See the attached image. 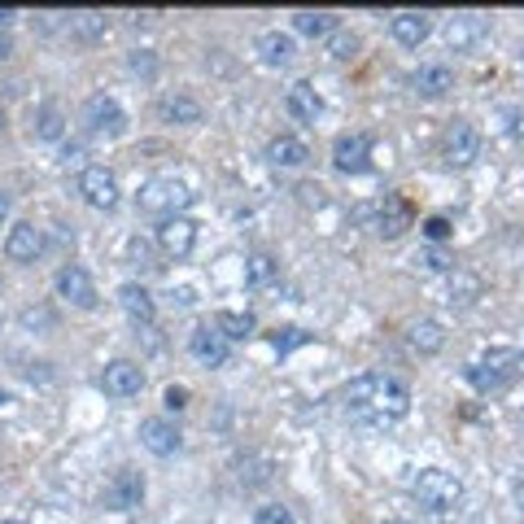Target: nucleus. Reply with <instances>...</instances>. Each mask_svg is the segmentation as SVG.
I'll return each mask as SVG.
<instances>
[{
  "label": "nucleus",
  "mask_w": 524,
  "mask_h": 524,
  "mask_svg": "<svg viewBox=\"0 0 524 524\" xmlns=\"http://www.w3.org/2000/svg\"><path fill=\"white\" fill-rule=\"evenodd\" d=\"M411 490H415V498H420V507L437 511V516H446V511H455L463 503V481L446 468H420Z\"/></svg>",
  "instance_id": "f03ea898"
},
{
  "label": "nucleus",
  "mask_w": 524,
  "mask_h": 524,
  "mask_svg": "<svg viewBox=\"0 0 524 524\" xmlns=\"http://www.w3.org/2000/svg\"><path fill=\"white\" fill-rule=\"evenodd\" d=\"M258 53H262V62L267 66H289L297 44H293V35H284V31H262L258 35Z\"/></svg>",
  "instance_id": "b1692460"
},
{
  "label": "nucleus",
  "mask_w": 524,
  "mask_h": 524,
  "mask_svg": "<svg viewBox=\"0 0 524 524\" xmlns=\"http://www.w3.org/2000/svg\"><path fill=\"white\" fill-rule=\"evenodd\" d=\"M153 66H158V62H153L149 49H136V53H131V70H136V75H153Z\"/></svg>",
  "instance_id": "72a5a7b5"
},
{
  "label": "nucleus",
  "mask_w": 524,
  "mask_h": 524,
  "mask_svg": "<svg viewBox=\"0 0 524 524\" xmlns=\"http://www.w3.org/2000/svg\"><path fill=\"white\" fill-rule=\"evenodd\" d=\"M35 136L40 140H62L66 136V118H62L57 105H44V110L35 114Z\"/></svg>",
  "instance_id": "c85d7f7f"
},
{
  "label": "nucleus",
  "mask_w": 524,
  "mask_h": 524,
  "mask_svg": "<svg viewBox=\"0 0 524 524\" xmlns=\"http://www.w3.org/2000/svg\"><path fill=\"white\" fill-rule=\"evenodd\" d=\"M70 27H75L79 40H97V35H105V18L101 14H75Z\"/></svg>",
  "instance_id": "c756f323"
},
{
  "label": "nucleus",
  "mask_w": 524,
  "mask_h": 524,
  "mask_svg": "<svg viewBox=\"0 0 524 524\" xmlns=\"http://www.w3.org/2000/svg\"><path fill=\"white\" fill-rule=\"evenodd\" d=\"M520 62H524V49H520Z\"/></svg>",
  "instance_id": "37998d69"
},
{
  "label": "nucleus",
  "mask_w": 524,
  "mask_h": 524,
  "mask_svg": "<svg viewBox=\"0 0 524 524\" xmlns=\"http://www.w3.org/2000/svg\"><path fill=\"white\" fill-rule=\"evenodd\" d=\"M145 503V476L136 468H118L110 476V485H105V507L110 511H136Z\"/></svg>",
  "instance_id": "6e6552de"
},
{
  "label": "nucleus",
  "mask_w": 524,
  "mask_h": 524,
  "mask_svg": "<svg viewBox=\"0 0 524 524\" xmlns=\"http://www.w3.org/2000/svg\"><path fill=\"white\" fill-rule=\"evenodd\" d=\"M5 219H9V193L0 188V223H5Z\"/></svg>",
  "instance_id": "58836bf2"
},
{
  "label": "nucleus",
  "mask_w": 524,
  "mask_h": 524,
  "mask_svg": "<svg viewBox=\"0 0 524 524\" xmlns=\"http://www.w3.org/2000/svg\"><path fill=\"white\" fill-rule=\"evenodd\" d=\"M354 49H359V40H354V35H332V57H337V62H350L354 57Z\"/></svg>",
  "instance_id": "2f4dec72"
},
{
  "label": "nucleus",
  "mask_w": 524,
  "mask_h": 524,
  "mask_svg": "<svg viewBox=\"0 0 524 524\" xmlns=\"http://www.w3.org/2000/svg\"><path fill=\"white\" fill-rule=\"evenodd\" d=\"M5 524H18V520H5Z\"/></svg>",
  "instance_id": "c03bdc74"
},
{
  "label": "nucleus",
  "mask_w": 524,
  "mask_h": 524,
  "mask_svg": "<svg viewBox=\"0 0 524 524\" xmlns=\"http://www.w3.org/2000/svg\"><path fill=\"white\" fill-rule=\"evenodd\" d=\"M276 276H280V262L271 254H254L245 262V284H254V289H267Z\"/></svg>",
  "instance_id": "cd10ccee"
},
{
  "label": "nucleus",
  "mask_w": 524,
  "mask_h": 524,
  "mask_svg": "<svg viewBox=\"0 0 524 524\" xmlns=\"http://www.w3.org/2000/svg\"><path fill=\"white\" fill-rule=\"evenodd\" d=\"M442 158H446V166H472L481 158V136H476L468 123H455L442 140Z\"/></svg>",
  "instance_id": "ddd939ff"
},
{
  "label": "nucleus",
  "mask_w": 524,
  "mask_h": 524,
  "mask_svg": "<svg viewBox=\"0 0 524 524\" xmlns=\"http://www.w3.org/2000/svg\"><path fill=\"white\" fill-rule=\"evenodd\" d=\"M140 210L145 214H158V219H171V214H180L188 201H193V188L184 180H175V175H153V180L140 188Z\"/></svg>",
  "instance_id": "20e7f679"
},
{
  "label": "nucleus",
  "mask_w": 524,
  "mask_h": 524,
  "mask_svg": "<svg viewBox=\"0 0 524 524\" xmlns=\"http://www.w3.org/2000/svg\"><path fill=\"white\" fill-rule=\"evenodd\" d=\"M516 372H524V354L520 350H490L468 367V380H472L476 393H498V389L511 385V376Z\"/></svg>",
  "instance_id": "7ed1b4c3"
},
{
  "label": "nucleus",
  "mask_w": 524,
  "mask_h": 524,
  "mask_svg": "<svg viewBox=\"0 0 524 524\" xmlns=\"http://www.w3.org/2000/svg\"><path fill=\"white\" fill-rule=\"evenodd\" d=\"M507 131L511 136H524V110H507Z\"/></svg>",
  "instance_id": "c9c22d12"
},
{
  "label": "nucleus",
  "mask_w": 524,
  "mask_h": 524,
  "mask_svg": "<svg viewBox=\"0 0 524 524\" xmlns=\"http://www.w3.org/2000/svg\"><path fill=\"white\" fill-rule=\"evenodd\" d=\"M254 524H297V520H293V511H289V507H280V503H267V507H258Z\"/></svg>",
  "instance_id": "7c9ffc66"
},
{
  "label": "nucleus",
  "mask_w": 524,
  "mask_h": 524,
  "mask_svg": "<svg viewBox=\"0 0 524 524\" xmlns=\"http://www.w3.org/2000/svg\"><path fill=\"white\" fill-rule=\"evenodd\" d=\"M345 407L359 420H372V424H389V420H402L411 411V393L402 380L393 376H380V372H367V376H354L345 385Z\"/></svg>",
  "instance_id": "f257e3e1"
},
{
  "label": "nucleus",
  "mask_w": 524,
  "mask_h": 524,
  "mask_svg": "<svg viewBox=\"0 0 524 524\" xmlns=\"http://www.w3.org/2000/svg\"><path fill=\"white\" fill-rule=\"evenodd\" d=\"M485 31H490V22L481 14H459V18L446 22V44L450 49H472V44L485 40Z\"/></svg>",
  "instance_id": "f3484780"
},
{
  "label": "nucleus",
  "mask_w": 524,
  "mask_h": 524,
  "mask_svg": "<svg viewBox=\"0 0 524 524\" xmlns=\"http://www.w3.org/2000/svg\"><path fill=\"white\" fill-rule=\"evenodd\" d=\"M9 53H14V40H9V35H5V31H0V62H5V57H9Z\"/></svg>",
  "instance_id": "4c0bfd02"
},
{
  "label": "nucleus",
  "mask_w": 524,
  "mask_h": 524,
  "mask_svg": "<svg viewBox=\"0 0 524 524\" xmlns=\"http://www.w3.org/2000/svg\"><path fill=\"white\" fill-rule=\"evenodd\" d=\"M158 245L166 258H188L197 245V223L188 214H171V219L158 223Z\"/></svg>",
  "instance_id": "9d476101"
},
{
  "label": "nucleus",
  "mask_w": 524,
  "mask_h": 524,
  "mask_svg": "<svg viewBox=\"0 0 524 524\" xmlns=\"http://www.w3.org/2000/svg\"><path fill=\"white\" fill-rule=\"evenodd\" d=\"M293 31L297 35H311V40H324V35L337 31V14H311V9H306V14L293 18Z\"/></svg>",
  "instance_id": "bb28decb"
},
{
  "label": "nucleus",
  "mask_w": 524,
  "mask_h": 524,
  "mask_svg": "<svg viewBox=\"0 0 524 524\" xmlns=\"http://www.w3.org/2000/svg\"><path fill=\"white\" fill-rule=\"evenodd\" d=\"M0 131H5V114H0Z\"/></svg>",
  "instance_id": "79ce46f5"
},
{
  "label": "nucleus",
  "mask_w": 524,
  "mask_h": 524,
  "mask_svg": "<svg viewBox=\"0 0 524 524\" xmlns=\"http://www.w3.org/2000/svg\"><path fill=\"white\" fill-rule=\"evenodd\" d=\"M385 524H411V520H385Z\"/></svg>",
  "instance_id": "a19ab883"
},
{
  "label": "nucleus",
  "mask_w": 524,
  "mask_h": 524,
  "mask_svg": "<svg viewBox=\"0 0 524 524\" xmlns=\"http://www.w3.org/2000/svg\"><path fill=\"white\" fill-rule=\"evenodd\" d=\"M158 118L162 123H180V127H197L206 110H201L197 97H188V92H171V97L158 101Z\"/></svg>",
  "instance_id": "dca6fc26"
},
{
  "label": "nucleus",
  "mask_w": 524,
  "mask_h": 524,
  "mask_svg": "<svg viewBox=\"0 0 524 524\" xmlns=\"http://www.w3.org/2000/svg\"><path fill=\"white\" fill-rule=\"evenodd\" d=\"M44 232L35 228V223H14V228H9V236H5V258L9 262H35L44 254Z\"/></svg>",
  "instance_id": "2eb2a0df"
},
{
  "label": "nucleus",
  "mask_w": 524,
  "mask_h": 524,
  "mask_svg": "<svg viewBox=\"0 0 524 524\" xmlns=\"http://www.w3.org/2000/svg\"><path fill=\"white\" fill-rule=\"evenodd\" d=\"M424 236H428V241H446V236H450V223L442 219V214H433V219L424 223Z\"/></svg>",
  "instance_id": "473e14b6"
},
{
  "label": "nucleus",
  "mask_w": 524,
  "mask_h": 524,
  "mask_svg": "<svg viewBox=\"0 0 524 524\" xmlns=\"http://www.w3.org/2000/svg\"><path fill=\"white\" fill-rule=\"evenodd\" d=\"M420 262H424L428 271H446V254H437V249H428V254H424Z\"/></svg>",
  "instance_id": "e433bc0d"
},
{
  "label": "nucleus",
  "mask_w": 524,
  "mask_h": 524,
  "mask_svg": "<svg viewBox=\"0 0 524 524\" xmlns=\"http://www.w3.org/2000/svg\"><path fill=\"white\" fill-rule=\"evenodd\" d=\"M101 389L110 393V398H136V393L145 389V367L131 363V359H114V363H105V372H101Z\"/></svg>",
  "instance_id": "9b49d317"
},
{
  "label": "nucleus",
  "mask_w": 524,
  "mask_h": 524,
  "mask_svg": "<svg viewBox=\"0 0 524 524\" xmlns=\"http://www.w3.org/2000/svg\"><path fill=\"white\" fill-rule=\"evenodd\" d=\"M367 158H372V136L367 131H345V136H337V145H332V166L341 175H363Z\"/></svg>",
  "instance_id": "423d86ee"
},
{
  "label": "nucleus",
  "mask_w": 524,
  "mask_h": 524,
  "mask_svg": "<svg viewBox=\"0 0 524 524\" xmlns=\"http://www.w3.org/2000/svg\"><path fill=\"white\" fill-rule=\"evenodd\" d=\"M140 446H145L149 455L166 459V455H175V450L184 446V437H180V428H175L171 420H162V415H153V420H145V424H140Z\"/></svg>",
  "instance_id": "4468645a"
},
{
  "label": "nucleus",
  "mask_w": 524,
  "mask_h": 524,
  "mask_svg": "<svg viewBox=\"0 0 524 524\" xmlns=\"http://www.w3.org/2000/svg\"><path fill=\"white\" fill-rule=\"evenodd\" d=\"M118 306L127 311L131 324H153V315H158L149 289H140V284H123V289H118Z\"/></svg>",
  "instance_id": "aec40b11"
},
{
  "label": "nucleus",
  "mask_w": 524,
  "mask_h": 524,
  "mask_svg": "<svg viewBox=\"0 0 524 524\" xmlns=\"http://www.w3.org/2000/svg\"><path fill=\"white\" fill-rule=\"evenodd\" d=\"M57 293H62L70 306H79V311H97V284H92L88 267H79V262H66V267L57 271Z\"/></svg>",
  "instance_id": "0eeeda50"
},
{
  "label": "nucleus",
  "mask_w": 524,
  "mask_h": 524,
  "mask_svg": "<svg viewBox=\"0 0 524 524\" xmlns=\"http://www.w3.org/2000/svg\"><path fill=\"white\" fill-rule=\"evenodd\" d=\"M188 354H193L201 367H228L232 341L223 337L219 328H193V337H188Z\"/></svg>",
  "instance_id": "f8f14e48"
},
{
  "label": "nucleus",
  "mask_w": 524,
  "mask_h": 524,
  "mask_svg": "<svg viewBox=\"0 0 524 524\" xmlns=\"http://www.w3.org/2000/svg\"><path fill=\"white\" fill-rule=\"evenodd\" d=\"M214 328H219L228 341H245V337H254L258 319L249 311H219V315H214Z\"/></svg>",
  "instance_id": "a878e982"
},
{
  "label": "nucleus",
  "mask_w": 524,
  "mask_h": 524,
  "mask_svg": "<svg viewBox=\"0 0 524 524\" xmlns=\"http://www.w3.org/2000/svg\"><path fill=\"white\" fill-rule=\"evenodd\" d=\"M284 105H289V114L297 118V123H315V118L324 114V101H319V92L311 88V83H293Z\"/></svg>",
  "instance_id": "4be33fe9"
},
{
  "label": "nucleus",
  "mask_w": 524,
  "mask_h": 524,
  "mask_svg": "<svg viewBox=\"0 0 524 524\" xmlns=\"http://www.w3.org/2000/svg\"><path fill=\"white\" fill-rule=\"evenodd\" d=\"M79 193H83V201H88L92 210H114L118 206V180H114V171H105V166H83Z\"/></svg>",
  "instance_id": "1a4fd4ad"
},
{
  "label": "nucleus",
  "mask_w": 524,
  "mask_h": 524,
  "mask_svg": "<svg viewBox=\"0 0 524 524\" xmlns=\"http://www.w3.org/2000/svg\"><path fill=\"white\" fill-rule=\"evenodd\" d=\"M411 228V206L402 197H385V206H380V214H376V232L380 236H402Z\"/></svg>",
  "instance_id": "412c9836"
},
{
  "label": "nucleus",
  "mask_w": 524,
  "mask_h": 524,
  "mask_svg": "<svg viewBox=\"0 0 524 524\" xmlns=\"http://www.w3.org/2000/svg\"><path fill=\"white\" fill-rule=\"evenodd\" d=\"M306 158H311V149H306L297 136H276V140L267 145V162H271V166H284V171H293V166H306Z\"/></svg>",
  "instance_id": "5701e85b"
},
{
  "label": "nucleus",
  "mask_w": 524,
  "mask_h": 524,
  "mask_svg": "<svg viewBox=\"0 0 524 524\" xmlns=\"http://www.w3.org/2000/svg\"><path fill=\"white\" fill-rule=\"evenodd\" d=\"M411 88L420 92V97H446L450 88H455V75H450V66L433 62V66H420L411 75Z\"/></svg>",
  "instance_id": "6ab92c4d"
},
{
  "label": "nucleus",
  "mask_w": 524,
  "mask_h": 524,
  "mask_svg": "<svg viewBox=\"0 0 524 524\" xmlns=\"http://www.w3.org/2000/svg\"><path fill=\"white\" fill-rule=\"evenodd\" d=\"M389 31H393V40H398L402 49H420L428 35H433V18L428 14H398L389 22Z\"/></svg>",
  "instance_id": "a211bd4d"
},
{
  "label": "nucleus",
  "mask_w": 524,
  "mask_h": 524,
  "mask_svg": "<svg viewBox=\"0 0 524 524\" xmlns=\"http://www.w3.org/2000/svg\"><path fill=\"white\" fill-rule=\"evenodd\" d=\"M83 118H88V131L92 136H123L127 131V114L123 105H118L114 97H105V92H97V97H88V105H83Z\"/></svg>",
  "instance_id": "39448f33"
},
{
  "label": "nucleus",
  "mask_w": 524,
  "mask_h": 524,
  "mask_svg": "<svg viewBox=\"0 0 524 524\" xmlns=\"http://www.w3.org/2000/svg\"><path fill=\"white\" fill-rule=\"evenodd\" d=\"M9 22H14V9H0V31H5Z\"/></svg>",
  "instance_id": "ea45409f"
},
{
  "label": "nucleus",
  "mask_w": 524,
  "mask_h": 524,
  "mask_svg": "<svg viewBox=\"0 0 524 524\" xmlns=\"http://www.w3.org/2000/svg\"><path fill=\"white\" fill-rule=\"evenodd\" d=\"M166 407H171V411H184V407H188V389H184V385H171V389H166Z\"/></svg>",
  "instance_id": "f704fd0d"
},
{
  "label": "nucleus",
  "mask_w": 524,
  "mask_h": 524,
  "mask_svg": "<svg viewBox=\"0 0 524 524\" xmlns=\"http://www.w3.org/2000/svg\"><path fill=\"white\" fill-rule=\"evenodd\" d=\"M407 341H411V350H420V354H437L446 345V332L437 319H420V324H411Z\"/></svg>",
  "instance_id": "393cba45"
}]
</instances>
